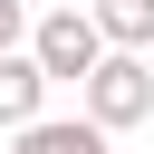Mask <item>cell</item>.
<instances>
[{
  "label": "cell",
  "mask_w": 154,
  "mask_h": 154,
  "mask_svg": "<svg viewBox=\"0 0 154 154\" xmlns=\"http://www.w3.org/2000/svg\"><path fill=\"white\" fill-rule=\"evenodd\" d=\"M29 58H38V77H48V87H87V77H96V58H106L96 10H87V0H48V10L29 19Z\"/></svg>",
  "instance_id": "1"
},
{
  "label": "cell",
  "mask_w": 154,
  "mask_h": 154,
  "mask_svg": "<svg viewBox=\"0 0 154 154\" xmlns=\"http://www.w3.org/2000/svg\"><path fill=\"white\" fill-rule=\"evenodd\" d=\"M77 116H87V125H106V135L144 125V116H154V58H144V48H106V58H96V77L77 87Z\"/></svg>",
  "instance_id": "2"
},
{
  "label": "cell",
  "mask_w": 154,
  "mask_h": 154,
  "mask_svg": "<svg viewBox=\"0 0 154 154\" xmlns=\"http://www.w3.org/2000/svg\"><path fill=\"white\" fill-rule=\"evenodd\" d=\"M38 116H48V77H38L29 48H10V58H0V135H19V125H38Z\"/></svg>",
  "instance_id": "3"
},
{
  "label": "cell",
  "mask_w": 154,
  "mask_h": 154,
  "mask_svg": "<svg viewBox=\"0 0 154 154\" xmlns=\"http://www.w3.org/2000/svg\"><path fill=\"white\" fill-rule=\"evenodd\" d=\"M10 154H106V125H87V116H38V125L10 135Z\"/></svg>",
  "instance_id": "4"
},
{
  "label": "cell",
  "mask_w": 154,
  "mask_h": 154,
  "mask_svg": "<svg viewBox=\"0 0 154 154\" xmlns=\"http://www.w3.org/2000/svg\"><path fill=\"white\" fill-rule=\"evenodd\" d=\"M87 10H96L106 48H144L154 58V0H87Z\"/></svg>",
  "instance_id": "5"
},
{
  "label": "cell",
  "mask_w": 154,
  "mask_h": 154,
  "mask_svg": "<svg viewBox=\"0 0 154 154\" xmlns=\"http://www.w3.org/2000/svg\"><path fill=\"white\" fill-rule=\"evenodd\" d=\"M29 19H38L29 0H0V58H10V48H29Z\"/></svg>",
  "instance_id": "6"
}]
</instances>
